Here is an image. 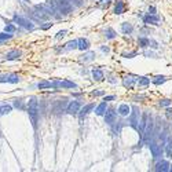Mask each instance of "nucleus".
Segmentation results:
<instances>
[{"instance_id":"nucleus-1","label":"nucleus","mask_w":172,"mask_h":172,"mask_svg":"<svg viewBox=\"0 0 172 172\" xmlns=\"http://www.w3.org/2000/svg\"><path fill=\"white\" fill-rule=\"evenodd\" d=\"M28 114H29V118H31L32 125L36 128L37 118H39V103H37V99L35 96H32L31 99L28 100Z\"/></svg>"},{"instance_id":"nucleus-2","label":"nucleus","mask_w":172,"mask_h":172,"mask_svg":"<svg viewBox=\"0 0 172 172\" xmlns=\"http://www.w3.org/2000/svg\"><path fill=\"white\" fill-rule=\"evenodd\" d=\"M149 147H150V152L153 154V158H158L160 156H162L164 153V147L161 145H157L154 142H149Z\"/></svg>"},{"instance_id":"nucleus-3","label":"nucleus","mask_w":172,"mask_h":172,"mask_svg":"<svg viewBox=\"0 0 172 172\" xmlns=\"http://www.w3.org/2000/svg\"><path fill=\"white\" fill-rule=\"evenodd\" d=\"M14 22H17L19 26H22V28L29 29V31H32V29H33V23H32L31 21L22 18L21 15H14Z\"/></svg>"},{"instance_id":"nucleus-4","label":"nucleus","mask_w":172,"mask_h":172,"mask_svg":"<svg viewBox=\"0 0 172 172\" xmlns=\"http://www.w3.org/2000/svg\"><path fill=\"white\" fill-rule=\"evenodd\" d=\"M52 87L58 88H77V84L73 81H68V80H57L52 83Z\"/></svg>"},{"instance_id":"nucleus-5","label":"nucleus","mask_w":172,"mask_h":172,"mask_svg":"<svg viewBox=\"0 0 172 172\" xmlns=\"http://www.w3.org/2000/svg\"><path fill=\"white\" fill-rule=\"evenodd\" d=\"M79 110H80V102L79 100H72V102L68 105V109H66V112L69 114H77Z\"/></svg>"},{"instance_id":"nucleus-6","label":"nucleus","mask_w":172,"mask_h":172,"mask_svg":"<svg viewBox=\"0 0 172 172\" xmlns=\"http://www.w3.org/2000/svg\"><path fill=\"white\" fill-rule=\"evenodd\" d=\"M143 22L147 25H158L160 23V18L156 14H147L146 17H143Z\"/></svg>"},{"instance_id":"nucleus-7","label":"nucleus","mask_w":172,"mask_h":172,"mask_svg":"<svg viewBox=\"0 0 172 172\" xmlns=\"http://www.w3.org/2000/svg\"><path fill=\"white\" fill-rule=\"evenodd\" d=\"M135 81H138V77H134V76H125L123 79V85L125 88H129L131 90L132 87H134Z\"/></svg>"},{"instance_id":"nucleus-8","label":"nucleus","mask_w":172,"mask_h":172,"mask_svg":"<svg viewBox=\"0 0 172 172\" xmlns=\"http://www.w3.org/2000/svg\"><path fill=\"white\" fill-rule=\"evenodd\" d=\"M171 165L167 160H162V161H158L154 167V171H161V172H165V171H170Z\"/></svg>"},{"instance_id":"nucleus-9","label":"nucleus","mask_w":172,"mask_h":172,"mask_svg":"<svg viewBox=\"0 0 172 172\" xmlns=\"http://www.w3.org/2000/svg\"><path fill=\"white\" fill-rule=\"evenodd\" d=\"M129 123H131L132 128L138 129V125H139V112H138V109H134L131 117H129Z\"/></svg>"},{"instance_id":"nucleus-10","label":"nucleus","mask_w":172,"mask_h":172,"mask_svg":"<svg viewBox=\"0 0 172 172\" xmlns=\"http://www.w3.org/2000/svg\"><path fill=\"white\" fill-rule=\"evenodd\" d=\"M92 109H95V105H94V103H88V105H85L84 108H81L79 110V117L80 118H84V116H87L91 110H92Z\"/></svg>"},{"instance_id":"nucleus-11","label":"nucleus","mask_w":172,"mask_h":172,"mask_svg":"<svg viewBox=\"0 0 172 172\" xmlns=\"http://www.w3.org/2000/svg\"><path fill=\"white\" fill-rule=\"evenodd\" d=\"M116 120V112L114 109H108V112L105 113V123L106 124H113Z\"/></svg>"},{"instance_id":"nucleus-12","label":"nucleus","mask_w":172,"mask_h":172,"mask_svg":"<svg viewBox=\"0 0 172 172\" xmlns=\"http://www.w3.org/2000/svg\"><path fill=\"white\" fill-rule=\"evenodd\" d=\"M147 118H149V114H147V112H145L143 116H142V120L139 121V125H138V131L141 132V135L143 134V131H145V127H146V124H147Z\"/></svg>"},{"instance_id":"nucleus-13","label":"nucleus","mask_w":172,"mask_h":172,"mask_svg":"<svg viewBox=\"0 0 172 172\" xmlns=\"http://www.w3.org/2000/svg\"><path fill=\"white\" fill-rule=\"evenodd\" d=\"M88 47H90V41L87 39H79L77 40V48L80 51H85V50H88Z\"/></svg>"},{"instance_id":"nucleus-14","label":"nucleus","mask_w":172,"mask_h":172,"mask_svg":"<svg viewBox=\"0 0 172 172\" xmlns=\"http://www.w3.org/2000/svg\"><path fill=\"white\" fill-rule=\"evenodd\" d=\"M19 57H21V51H18V50H13V51L7 52L6 59H7V61H14V59H18Z\"/></svg>"},{"instance_id":"nucleus-15","label":"nucleus","mask_w":172,"mask_h":172,"mask_svg":"<svg viewBox=\"0 0 172 172\" xmlns=\"http://www.w3.org/2000/svg\"><path fill=\"white\" fill-rule=\"evenodd\" d=\"M106 110H108V106H106V102H102L99 103V105L95 108V113L96 116H103L106 113Z\"/></svg>"},{"instance_id":"nucleus-16","label":"nucleus","mask_w":172,"mask_h":172,"mask_svg":"<svg viewBox=\"0 0 172 172\" xmlns=\"http://www.w3.org/2000/svg\"><path fill=\"white\" fill-rule=\"evenodd\" d=\"M121 31H123V33H124V35H131V33H132V31H134V28H132L131 23H128V22H123V23H121Z\"/></svg>"},{"instance_id":"nucleus-17","label":"nucleus","mask_w":172,"mask_h":172,"mask_svg":"<svg viewBox=\"0 0 172 172\" xmlns=\"http://www.w3.org/2000/svg\"><path fill=\"white\" fill-rule=\"evenodd\" d=\"M131 108H129L127 103H123V105H120L118 106V113H120L121 116H128L129 113H131Z\"/></svg>"},{"instance_id":"nucleus-18","label":"nucleus","mask_w":172,"mask_h":172,"mask_svg":"<svg viewBox=\"0 0 172 172\" xmlns=\"http://www.w3.org/2000/svg\"><path fill=\"white\" fill-rule=\"evenodd\" d=\"M124 10H125V6H124V3L121 2V0H118L117 4H116V7H114V14L120 15V14L124 13Z\"/></svg>"},{"instance_id":"nucleus-19","label":"nucleus","mask_w":172,"mask_h":172,"mask_svg":"<svg viewBox=\"0 0 172 172\" xmlns=\"http://www.w3.org/2000/svg\"><path fill=\"white\" fill-rule=\"evenodd\" d=\"M92 77L94 80H96V81H102L103 80V72L99 69H94L92 70Z\"/></svg>"},{"instance_id":"nucleus-20","label":"nucleus","mask_w":172,"mask_h":172,"mask_svg":"<svg viewBox=\"0 0 172 172\" xmlns=\"http://www.w3.org/2000/svg\"><path fill=\"white\" fill-rule=\"evenodd\" d=\"M138 44H139V47H142V48H146V47L150 46V40L146 39V37H141V39H138Z\"/></svg>"},{"instance_id":"nucleus-21","label":"nucleus","mask_w":172,"mask_h":172,"mask_svg":"<svg viewBox=\"0 0 172 172\" xmlns=\"http://www.w3.org/2000/svg\"><path fill=\"white\" fill-rule=\"evenodd\" d=\"M116 36H117V33L114 32V29H112V28H108L105 31V37L106 39H109V40H112V39H114Z\"/></svg>"},{"instance_id":"nucleus-22","label":"nucleus","mask_w":172,"mask_h":172,"mask_svg":"<svg viewBox=\"0 0 172 172\" xmlns=\"http://www.w3.org/2000/svg\"><path fill=\"white\" fill-rule=\"evenodd\" d=\"M138 84L141 87H146V85L150 84V79H147V77H138Z\"/></svg>"},{"instance_id":"nucleus-23","label":"nucleus","mask_w":172,"mask_h":172,"mask_svg":"<svg viewBox=\"0 0 172 172\" xmlns=\"http://www.w3.org/2000/svg\"><path fill=\"white\" fill-rule=\"evenodd\" d=\"M165 81H167V77L165 76H156L153 79V83L156 85H160V84H162V83H165Z\"/></svg>"},{"instance_id":"nucleus-24","label":"nucleus","mask_w":172,"mask_h":172,"mask_svg":"<svg viewBox=\"0 0 172 172\" xmlns=\"http://www.w3.org/2000/svg\"><path fill=\"white\" fill-rule=\"evenodd\" d=\"M39 90H46V88H51L52 87V83L51 81H41L37 84Z\"/></svg>"},{"instance_id":"nucleus-25","label":"nucleus","mask_w":172,"mask_h":172,"mask_svg":"<svg viewBox=\"0 0 172 172\" xmlns=\"http://www.w3.org/2000/svg\"><path fill=\"white\" fill-rule=\"evenodd\" d=\"M11 110H13V106L11 105H3L0 108V114H8Z\"/></svg>"},{"instance_id":"nucleus-26","label":"nucleus","mask_w":172,"mask_h":172,"mask_svg":"<svg viewBox=\"0 0 172 172\" xmlns=\"http://www.w3.org/2000/svg\"><path fill=\"white\" fill-rule=\"evenodd\" d=\"M21 81V77L18 75H8V83L11 84H17V83Z\"/></svg>"},{"instance_id":"nucleus-27","label":"nucleus","mask_w":172,"mask_h":172,"mask_svg":"<svg viewBox=\"0 0 172 172\" xmlns=\"http://www.w3.org/2000/svg\"><path fill=\"white\" fill-rule=\"evenodd\" d=\"M92 59H95V52H87V54H84V55H83L81 61L88 62V61H92Z\"/></svg>"},{"instance_id":"nucleus-28","label":"nucleus","mask_w":172,"mask_h":172,"mask_svg":"<svg viewBox=\"0 0 172 172\" xmlns=\"http://www.w3.org/2000/svg\"><path fill=\"white\" fill-rule=\"evenodd\" d=\"M77 48V40H72L66 44V50H75Z\"/></svg>"},{"instance_id":"nucleus-29","label":"nucleus","mask_w":172,"mask_h":172,"mask_svg":"<svg viewBox=\"0 0 172 172\" xmlns=\"http://www.w3.org/2000/svg\"><path fill=\"white\" fill-rule=\"evenodd\" d=\"M13 37V35L11 33H0V41H4V40H10V39Z\"/></svg>"},{"instance_id":"nucleus-30","label":"nucleus","mask_w":172,"mask_h":172,"mask_svg":"<svg viewBox=\"0 0 172 172\" xmlns=\"http://www.w3.org/2000/svg\"><path fill=\"white\" fill-rule=\"evenodd\" d=\"M4 31L7 32V33H14V32L17 31V28H15V26H14V25H11V23H10V25H6Z\"/></svg>"},{"instance_id":"nucleus-31","label":"nucleus","mask_w":172,"mask_h":172,"mask_svg":"<svg viewBox=\"0 0 172 172\" xmlns=\"http://www.w3.org/2000/svg\"><path fill=\"white\" fill-rule=\"evenodd\" d=\"M109 4H110V0H100V2L98 3V7L105 8V7H108Z\"/></svg>"},{"instance_id":"nucleus-32","label":"nucleus","mask_w":172,"mask_h":172,"mask_svg":"<svg viewBox=\"0 0 172 172\" xmlns=\"http://www.w3.org/2000/svg\"><path fill=\"white\" fill-rule=\"evenodd\" d=\"M170 105H171V100L170 99H161V100H160V106H162V108H168Z\"/></svg>"},{"instance_id":"nucleus-33","label":"nucleus","mask_w":172,"mask_h":172,"mask_svg":"<svg viewBox=\"0 0 172 172\" xmlns=\"http://www.w3.org/2000/svg\"><path fill=\"white\" fill-rule=\"evenodd\" d=\"M66 33H68V31H61V32H58L57 36H55V39H57V40H59V39H62L63 36H66Z\"/></svg>"},{"instance_id":"nucleus-34","label":"nucleus","mask_w":172,"mask_h":172,"mask_svg":"<svg viewBox=\"0 0 172 172\" xmlns=\"http://www.w3.org/2000/svg\"><path fill=\"white\" fill-rule=\"evenodd\" d=\"M14 105H15V108H19L22 109L23 105H22V99H15V102H14Z\"/></svg>"},{"instance_id":"nucleus-35","label":"nucleus","mask_w":172,"mask_h":172,"mask_svg":"<svg viewBox=\"0 0 172 172\" xmlns=\"http://www.w3.org/2000/svg\"><path fill=\"white\" fill-rule=\"evenodd\" d=\"M103 94H105L103 91H92V92H91V95H92V96H102Z\"/></svg>"},{"instance_id":"nucleus-36","label":"nucleus","mask_w":172,"mask_h":172,"mask_svg":"<svg viewBox=\"0 0 172 172\" xmlns=\"http://www.w3.org/2000/svg\"><path fill=\"white\" fill-rule=\"evenodd\" d=\"M57 3L59 4V7H62V6L69 4V0H57Z\"/></svg>"},{"instance_id":"nucleus-37","label":"nucleus","mask_w":172,"mask_h":172,"mask_svg":"<svg viewBox=\"0 0 172 172\" xmlns=\"http://www.w3.org/2000/svg\"><path fill=\"white\" fill-rule=\"evenodd\" d=\"M136 55V52L134 51V52H128V54H123V57L124 58H134Z\"/></svg>"},{"instance_id":"nucleus-38","label":"nucleus","mask_w":172,"mask_h":172,"mask_svg":"<svg viewBox=\"0 0 172 172\" xmlns=\"http://www.w3.org/2000/svg\"><path fill=\"white\" fill-rule=\"evenodd\" d=\"M0 83H8V75L0 76Z\"/></svg>"},{"instance_id":"nucleus-39","label":"nucleus","mask_w":172,"mask_h":172,"mask_svg":"<svg viewBox=\"0 0 172 172\" xmlns=\"http://www.w3.org/2000/svg\"><path fill=\"white\" fill-rule=\"evenodd\" d=\"M116 99V96L114 95H108V96H105V100L108 102V100H114Z\"/></svg>"},{"instance_id":"nucleus-40","label":"nucleus","mask_w":172,"mask_h":172,"mask_svg":"<svg viewBox=\"0 0 172 172\" xmlns=\"http://www.w3.org/2000/svg\"><path fill=\"white\" fill-rule=\"evenodd\" d=\"M51 26H52V23H46V25L41 26V29H43V31H47V29L51 28Z\"/></svg>"},{"instance_id":"nucleus-41","label":"nucleus","mask_w":172,"mask_h":172,"mask_svg":"<svg viewBox=\"0 0 172 172\" xmlns=\"http://www.w3.org/2000/svg\"><path fill=\"white\" fill-rule=\"evenodd\" d=\"M167 117L172 118V109H167Z\"/></svg>"},{"instance_id":"nucleus-42","label":"nucleus","mask_w":172,"mask_h":172,"mask_svg":"<svg viewBox=\"0 0 172 172\" xmlns=\"http://www.w3.org/2000/svg\"><path fill=\"white\" fill-rule=\"evenodd\" d=\"M149 14H156V7H149Z\"/></svg>"},{"instance_id":"nucleus-43","label":"nucleus","mask_w":172,"mask_h":172,"mask_svg":"<svg viewBox=\"0 0 172 172\" xmlns=\"http://www.w3.org/2000/svg\"><path fill=\"white\" fill-rule=\"evenodd\" d=\"M100 50H102L103 52H109V47H105V46H102V47H100Z\"/></svg>"},{"instance_id":"nucleus-44","label":"nucleus","mask_w":172,"mask_h":172,"mask_svg":"<svg viewBox=\"0 0 172 172\" xmlns=\"http://www.w3.org/2000/svg\"><path fill=\"white\" fill-rule=\"evenodd\" d=\"M170 171H172V165H171V168H170Z\"/></svg>"},{"instance_id":"nucleus-45","label":"nucleus","mask_w":172,"mask_h":172,"mask_svg":"<svg viewBox=\"0 0 172 172\" xmlns=\"http://www.w3.org/2000/svg\"><path fill=\"white\" fill-rule=\"evenodd\" d=\"M25 2H29V0H25Z\"/></svg>"}]
</instances>
